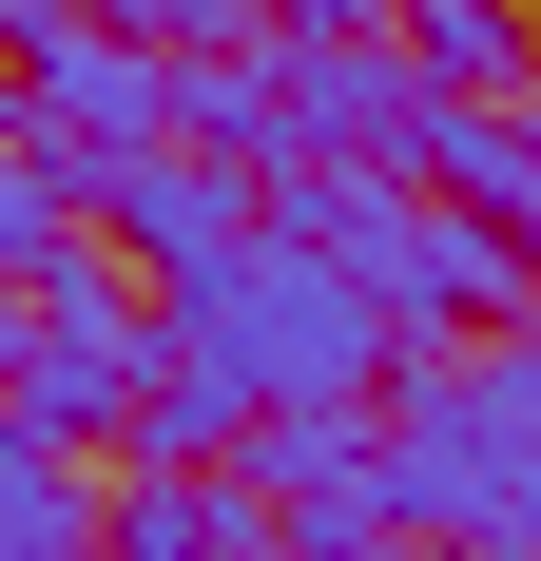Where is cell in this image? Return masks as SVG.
I'll return each instance as SVG.
<instances>
[{"instance_id": "8992f818", "label": "cell", "mask_w": 541, "mask_h": 561, "mask_svg": "<svg viewBox=\"0 0 541 561\" xmlns=\"http://www.w3.org/2000/svg\"><path fill=\"white\" fill-rule=\"evenodd\" d=\"M20 20H97V39H174V58H232L214 0H20Z\"/></svg>"}, {"instance_id": "3957f363", "label": "cell", "mask_w": 541, "mask_h": 561, "mask_svg": "<svg viewBox=\"0 0 541 561\" xmlns=\"http://www.w3.org/2000/svg\"><path fill=\"white\" fill-rule=\"evenodd\" d=\"M97 214H116V252H136V272L156 290H194V272H232V252H252V194H232V156H116L97 174Z\"/></svg>"}, {"instance_id": "ba28073f", "label": "cell", "mask_w": 541, "mask_h": 561, "mask_svg": "<svg viewBox=\"0 0 541 561\" xmlns=\"http://www.w3.org/2000/svg\"><path fill=\"white\" fill-rule=\"evenodd\" d=\"M387 561H445V542H387Z\"/></svg>"}, {"instance_id": "277c9868", "label": "cell", "mask_w": 541, "mask_h": 561, "mask_svg": "<svg viewBox=\"0 0 541 561\" xmlns=\"http://www.w3.org/2000/svg\"><path fill=\"white\" fill-rule=\"evenodd\" d=\"M97 561H290V523L252 504V465H136Z\"/></svg>"}, {"instance_id": "7a4b0ae2", "label": "cell", "mask_w": 541, "mask_h": 561, "mask_svg": "<svg viewBox=\"0 0 541 561\" xmlns=\"http://www.w3.org/2000/svg\"><path fill=\"white\" fill-rule=\"evenodd\" d=\"M156 388H174V310H136L97 252L58 290H20V426L39 446H78V426H136L156 446Z\"/></svg>"}, {"instance_id": "52a82bcc", "label": "cell", "mask_w": 541, "mask_h": 561, "mask_svg": "<svg viewBox=\"0 0 541 561\" xmlns=\"http://www.w3.org/2000/svg\"><path fill=\"white\" fill-rule=\"evenodd\" d=\"M290 20H310V39H348V20H368V0H290Z\"/></svg>"}, {"instance_id": "6da1fadb", "label": "cell", "mask_w": 541, "mask_h": 561, "mask_svg": "<svg viewBox=\"0 0 541 561\" xmlns=\"http://www.w3.org/2000/svg\"><path fill=\"white\" fill-rule=\"evenodd\" d=\"M387 504H406V542L541 561V330L445 348L426 388H387Z\"/></svg>"}, {"instance_id": "5b68a950", "label": "cell", "mask_w": 541, "mask_h": 561, "mask_svg": "<svg viewBox=\"0 0 541 561\" xmlns=\"http://www.w3.org/2000/svg\"><path fill=\"white\" fill-rule=\"evenodd\" d=\"M387 39H406V78L464 116H522L541 98V0H387Z\"/></svg>"}]
</instances>
